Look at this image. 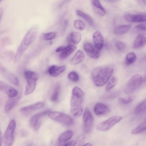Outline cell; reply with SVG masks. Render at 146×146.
Instances as JSON below:
<instances>
[{
	"label": "cell",
	"mask_w": 146,
	"mask_h": 146,
	"mask_svg": "<svg viewBox=\"0 0 146 146\" xmlns=\"http://www.w3.org/2000/svg\"><path fill=\"white\" fill-rule=\"evenodd\" d=\"M66 68V66L64 65L58 66L53 65L49 68L48 72L51 76L56 77L64 71Z\"/></svg>",
	"instance_id": "9a60e30c"
},
{
	"label": "cell",
	"mask_w": 146,
	"mask_h": 146,
	"mask_svg": "<svg viewBox=\"0 0 146 146\" xmlns=\"http://www.w3.org/2000/svg\"><path fill=\"white\" fill-rule=\"evenodd\" d=\"M73 132L71 130H67L61 134L58 139L60 144L64 143L71 138Z\"/></svg>",
	"instance_id": "603a6c76"
},
{
	"label": "cell",
	"mask_w": 146,
	"mask_h": 146,
	"mask_svg": "<svg viewBox=\"0 0 146 146\" xmlns=\"http://www.w3.org/2000/svg\"><path fill=\"white\" fill-rule=\"evenodd\" d=\"M115 46L116 48L119 50H124L126 47V45L123 42L117 41L115 43Z\"/></svg>",
	"instance_id": "8d00e7d4"
},
{
	"label": "cell",
	"mask_w": 146,
	"mask_h": 146,
	"mask_svg": "<svg viewBox=\"0 0 146 146\" xmlns=\"http://www.w3.org/2000/svg\"><path fill=\"white\" fill-rule=\"evenodd\" d=\"M50 111V110H46L37 113L31 117L29 121V123L34 130L36 131L38 129L41 123V118Z\"/></svg>",
	"instance_id": "30bf717a"
},
{
	"label": "cell",
	"mask_w": 146,
	"mask_h": 146,
	"mask_svg": "<svg viewBox=\"0 0 146 146\" xmlns=\"http://www.w3.org/2000/svg\"><path fill=\"white\" fill-rule=\"evenodd\" d=\"M76 141L75 140L71 141L65 144L64 146H75Z\"/></svg>",
	"instance_id": "ab89813d"
},
{
	"label": "cell",
	"mask_w": 146,
	"mask_h": 146,
	"mask_svg": "<svg viewBox=\"0 0 146 146\" xmlns=\"http://www.w3.org/2000/svg\"><path fill=\"white\" fill-rule=\"evenodd\" d=\"M60 89V86L59 85H56L54 88L53 92L51 97V100L53 102H56L57 100Z\"/></svg>",
	"instance_id": "1f68e13d"
},
{
	"label": "cell",
	"mask_w": 146,
	"mask_h": 146,
	"mask_svg": "<svg viewBox=\"0 0 146 146\" xmlns=\"http://www.w3.org/2000/svg\"><path fill=\"white\" fill-rule=\"evenodd\" d=\"M6 72L7 70L5 68L0 64V74L4 75Z\"/></svg>",
	"instance_id": "60d3db41"
},
{
	"label": "cell",
	"mask_w": 146,
	"mask_h": 146,
	"mask_svg": "<svg viewBox=\"0 0 146 146\" xmlns=\"http://www.w3.org/2000/svg\"><path fill=\"white\" fill-rule=\"evenodd\" d=\"M143 81L141 76L136 74L133 75L127 82L124 89L126 94H131L135 91L141 86Z\"/></svg>",
	"instance_id": "5b68a950"
},
{
	"label": "cell",
	"mask_w": 146,
	"mask_h": 146,
	"mask_svg": "<svg viewBox=\"0 0 146 146\" xmlns=\"http://www.w3.org/2000/svg\"><path fill=\"white\" fill-rule=\"evenodd\" d=\"M134 98L132 97H129L127 98H119V103L122 104H127L131 102L134 100Z\"/></svg>",
	"instance_id": "d590c367"
},
{
	"label": "cell",
	"mask_w": 146,
	"mask_h": 146,
	"mask_svg": "<svg viewBox=\"0 0 146 146\" xmlns=\"http://www.w3.org/2000/svg\"><path fill=\"white\" fill-rule=\"evenodd\" d=\"M136 56L135 53L130 52L127 54L126 56L125 63L127 65L133 64L135 61Z\"/></svg>",
	"instance_id": "83f0119b"
},
{
	"label": "cell",
	"mask_w": 146,
	"mask_h": 146,
	"mask_svg": "<svg viewBox=\"0 0 146 146\" xmlns=\"http://www.w3.org/2000/svg\"><path fill=\"white\" fill-rule=\"evenodd\" d=\"M44 104L43 102H39L30 106L23 107L20 109L21 112H25L41 109L43 108Z\"/></svg>",
	"instance_id": "7402d4cb"
},
{
	"label": "cell",
	"mask_w": 146,
	"mask_h": 146,
	"mask_svg": "<svg viewBox=\"0 0 146 146\" xmlns=\"http://www.w3.org/2000/svg\"><path fill=\"white\" fill-rule=\"evenodd\" d=\"M25 76L27 81L25 94L27 95L31 94L34 91L38 76L35 72L29 70L25 72Z\"/></svg>",
	"instance_id": "277c9868"
},
{
	"label": "cell",
	"mask_w": 146,
	"mask_h": 146,
	"mask_svg": "<svg viewBox=\"0 0 146 146\" xmlns=\"http://www.w3.org/2000/svg\"><path fill=\"white\" fill-rule=\"evenodd\" d=\"M83 122L85 132L87 133H89L92 128L94 119L91 111L88 108L85 109L84 112Z\"/></svg>",
	"instance_id": "9c48e42d"
},
{
	"label": "cell",
	"mask_w": 146,
	"mask_h": 146,
	"mask_svg": "<svg viewBox=\"0 0 146 146\" xmlns=\"http://www.w3.org/2000/svg\"><path fill=\"white\" fill-rule=\"evenodd\" d=\"M110 110L109 107L107 105L102 103L96 104L94 108V111L98 115H104L108 113Z\"/></svg>",
	"instance_id": "4fadbf2b"
},
{
	"label": "cell",
	"mask_w": 146,
	"mask_h": 146,
	"mask_svg": "<svg viewBox=\"0 0 146 146\" xmlns=\"http://www.w3.org/2000/svg\"><path fill=\"white\" fill-rule=\"evenodd\" d=\"M38 30L37 26H34L26 34L16 52L14 60L15 63L18 62L29 46L35 40L37 35Z\"/></svg>",
	"instance_id": "3957f363"
},
{
	"label": "cell",
	"mask_w": 146,
	"mask_h": 146,
	"mask_svg": "<svg viewBox=\"0 0 146 146\" xmlns=\"http://www.w3.org/2000/svg\"><path fill=\"white\" fill-rule=\"evenodd\" d=\"M82 146H93V145L91 143H87L83 145Z\"/></svg>",
	"instance_id": "f6af8a7d"
},
{
	"label": "cell",
	"mask_w": 146,
	"mask_h": 146,
	"mask_svg": "<svg viewBox=\"0 0 146 146\" xmlns=\"http://www.w3.org/2000/svg\"><path fill=\"white\" fill-rule=\"evenodd\" d=\"M48 115V117L52 120L66 125H70L73 123V120L70 116L62 112L50 111Z\"/></svg>",
	"instance_id": "52a82bcc"
},
{
	"label": "cell",
	"mask_w": 146,
	"mask_h": 146,
	"mask_svg": "<svg viewBox=\"0 0 146 146\" xmlns=\"http://www.w3.org/2000/svg\"><path fill=\"white\" fill-rule=\"evenodd\" d=\"M20 97V96L9 98L6 103L5 110L6 112L7 113L10 111L16 105L18 102Z\"/></svg>",
	"instance_id": "2e32d148"
},
{
	"label": "cell",
	"mask_w": 146,
	"mask_h": 146,
	"mask_svg": "<svg viewBox=\"0 0 146 146\" xmlns=\"http://www.w3.org/2000/svg\"><path fill=\"white\" fill-rule=\"evenodd\" d=\"M4 75L7 79L13 84L16 86L19 85V79L15 74L11 73H6Z\"/></svg>",
	"instance_id": "484cf974"
},
{
	"label": "cell",
	"mask_w": 146,
	"mask_h": 146,
	"mask_svg": "<svg viewBox=\"0 0 146 146\" xmlns=\"http://www.w3.org/2000/svg\"><path fill=\"white\" fill-rule=\"evenodd\" d=\"M146 129V123H141L136 127L134 128L131 131V133L135 134L140 133L145 131Z\"/></svg>",
	"instance_id": "f546056e"
},
{
	"label": "cell",
	"mask_w": 146,
	"mask_h": 146,
	"mask_svg": "<svg viewBox=\"0 0 146 146\" xmlns=\"http://www.w3.org/2000/svg\"><path fill=\"white\" fill-rule=\"evenodd\" d=\"M146 44V37L142 34H139L137 36L134 42L133 48H138L144 46Z\"/></svg>",
	"instance_id": "ffe728a7"
},
{
	"label": "cell",
	"mask_w": 146,
	"mask_h": 146,
	"mask_svg": "<svg viewBox=\"0 0 146 146\" xmlns=\"http://www.w3.org/2000/svg\"><path fill=\"white\" fill-rule=\"evenodd\" d=\"M131 27V26L130 25H120L114 28L113 32L114 34L118 35L124 34L127 33Z\"/></svg>",
	"instance_id": "44dd1931"
},
{
	"label": "cell",
	"mask_w": 146,
	"mask_h": 146,
	"mask_svg": "<svg viewBox=\"0 0 146 146\" xmlns=\"http://www.w3.org/2000/svg\"><path fill=\"white\" fill-rule=\"evenodd\" d=\"M146 99H145L136 107L134 110L135 113L136 115H139L144 113L146 110Z\"/></svg>",
	"instance_id": "d4e9b609"
},
{
	"label": "cell",
	"mask_w": 146,
	"mask_h": 146,
	"mask_svg": "<svg viewBox=\"0 0 146 146\" xmlns=\"http://www.w3.org/2000/svg\"><path fill=\"white\" fill-rule=\"evenodd\" d=\"M55 32H50L44 33L42 35V38L45 40H52L55 38L56 36Z\"/></svg>",
	"instance_id": "836d02e7"
},
{
	"label": "cell",
	"mask_w": 146,
	"mask_h": 146,
	"mask_svg": "<svg viewBox=\"0 0 146 146\" xmlns=\"http://www.w3.org/2000/svg\"><path fill=\"white\" fill-rule=\"evenodd\" d=\"M82 38L81 34L77 31L72 32L70 35V38L72 42L74 44H77L80 41Z\"/></svg>",
	"instance_id": "cb8c5ba5"
},
{
	"label": "cell",
	"mask_w": 146,
	"mask_h": 146,
	"mask_svg": "<svg viewBox=\"0 0 146 146\" xmlns=\"http://www.w3.org/2000/svg\"><path fill=\"white\" fill-rule=\"evenodd\" d=\"M74 26L77 30L81 31L85 29L86 27V25L82 21L76 20L74 22Z\"/></svg>",
	"instance_id": "4dcf8cb0"
},
{
	"label": "cell",
	"mask_w": 146,
	"mask_h": 146,
	"mask_svg": "<svg viewBox=\"0 0 146 146\" xmlns=\"http://www.w3.org/2000/svg\"><path fill=\"white\" fill-rule=\"evenodd\" d=\"M93 39L95 47L98 50H101L104 43V38L101 33L99 31H95L93 34Z\"/></svg>",
	"instance_id": "5bb4252c"
},
{
	"label": "cell",
	"mask_w": 146,
	"mask_h": 146,
	"mask_svg": "<svg viewBox=\"0 0 146 146\" xmlns=\"http://www.w3.org/2000/svg\"><path fill=\"white\" fill-rule=\"evenodd\" d=\"M84 97L83 92L80 88L75 86L73 89L70 102V112L74 117H79L82 113V104Z\"/></svg>",
	"instance_id": "6da1fadb"
},
{
	"label": "cell",
	"mask_w": 146,
	"mask_h": 146,
	"mask_svg": "<svg viewBox=\"0 0 146 146\" xmlns=\"http://www.w3.org/2000/svg\"><path fill=\"white\" fill-rule=\"evenodd\" d=\"M113 71V68L109 66L100 67L94 69L91 74L94 84L98 86L104 85L111 76Z\"/></svg>",
	"instance_id": "7a4b0ae2"
},
{
	"label": "cell",
	"mask_w": 146,
	"mask_h": 146,
	"mask_svg": "<svg viewBox=\"0 0 146 146\" xmlns=\"http://www.w3.org/2000/svg\"><path fill=\"white\" fill-rule=\"evenodd\" d=\"M16 125L14 119H12L10 122L3 137V142L5 146H11L13 144Z\"/></svg>",
	"instance_id": "8992f818"
},
{
	"label": "cell",
	"mask_w": 146,
	"mask_h": 146,
	"mask_svg": "<svg viewBox=\"0 0 146 146\" xmlns=\"http://www.w3.org/2000/svg\"><path fill=\"white\" fill-rule=\"evenodd\" d=\"M91 3L94 10L98 14L101 16H103L105 15L106 10L99 1L92 0Z\"/></svg>",
	"instance_id": "ac0fdd59"
},
{
	"label": "cell",
	"mask_w": 146,
	"mask_h": 146,
	"mask_svg": "<svg viewBox=\"0 0 146 146\" xmlns=\"http://www.w3.org/2000/svg\"><path fill=\"white\" fill-rule=\"evenodd\" d=\"M118 79L115 76H112L110 79L106 87L107 91H109L112 89L116 85L117 83Z\"/></svg>",
	"instance_id": "f1b7e54d"
},
{
	"label": "cell",
	"mask_w": 146,
	"mask_h": 146,
	"mask_svg": "<svg viewBox=\"0 0 146 146\" xmlns=\"http://www.w3.org/2000/svg\"><path fill=\"white\" fill-rule=\"evenodd\" d=\"M124 18L127 21L129 22L139 23L146 21V16L144 14H127L124 15Z\"/></svg>",
	"instance_id": "7c38bea8"
},
{
	"label": "cell",
	"mask_w": 146,
	"mask_h": 146,
	"mask_svg": "<svg viewBox=\"0 0 146 146\" xmlns=\"http://www.w3.org/2000/svg\"><path fill=\"white\" fill-rule=\"evenodd\" d=\"M1 0H0V2H1Z\"/></svg>",
	"instance_id": "bcb514c9"
},
{
	"label": "cell",
	"mask_w": 146,
	"mask_h": 146,
	"mask_svg": "<svg viewBox=\"0 0 146 146\" xmlns=\"http://www.w3.org/2000/svg\"><path fill=\"white\" fill-rule=\"evenodd\" d=\"M2 136L1 132L0 129V146H1L2 143Z\"/></svg>",
	"instance_id": "ee69618b"
},
{
	"label": "cell",
	"mask_w": 146,
	"mask_h": 146,
	"mask_svg": "<svg viewBox=\"0 0 146 146\" xmlns=\"http://www.w3.org/2000/svg\"><path fill=\"white\" fill-rule=\"evenodd\" d=\"M3 10L2 8H0V23L3 17Z\"/></svg>",
	"instance_id": "7bdbcfd3"
},
{
	"label": "cell",
	"mask_w": 146,
	"mask_h": 146,
	"mask_svg": "<svg viewBox=\"0 0 146 146\" xmlns=\"http://www.w3.org/2000/svg\"><path fill=\"white\" fill-rule=\"evenodd\" d=\"M122 119V117L120 116H112L100 123L97 125L96 129L98 131H101L108 130L120 121Z\"/></svg>",
	"instance_id": "ba28073f"
},
{
	"label": "cell",
	"mask_w": 146,
	"mask_h": 146,
	"mask_svg": "<svg viewBox=\"0 0 146 146\" xmlns=\"http://www.w3.org/2000/svg\"><path fill=\"white\" fill-rule=\"evenodd\" d=\"M83 47L87 54L90 57L97 59L100 57V53L92 44L86 42L84 44Z\"/></svg>",
	"instance_id": "8fae6325"
},
{
	"label": "cell",
	"mask_w": 146,
	"mask_h": 146,
	"mask_svg": "<svg viewBox=\"0 0 146 146\" xmlns=\"http://www.w3.org/2000/svg\"><path fill=\"white\" fill-rule=\"evenodd\" d=\"M85 55L83 52L80 50H78L70 61L72 64L76 65L82 62L84 60Z\"/></svg>",
	"instance_id": "d6986e66"
},
{
	"label": "cell",
	"mask_w": 146,
	"mask_h": 146,
	"mask_svg": "<svg viewBox=\"0 0 146 146\" xmlns=\"http://www.w3.org/2000/svg\"><path fill=\"white\" fill-rule=\"evenodd\" d=\"M64 46H61L57 48L56 50L55 51L56 52H59L62 51L64 48Z\"/></svg>",
	"instance_id": "b9f144b4"
},
{
	"label": "cell",
	"mask_w": 146,
	"mask_h": 146,
	"mask_svg": "<svg viewBox=\"0 0 146 146\" xmlns=\"http://www.w3.org/2000/svg\"><path fill=\"white\" fill-rule=\"evenodd\" d=\"M76 12L77 14L84 19L91 26L93 25V20L90 16L79 10H77Z\"/></svg>",
	"instance_id": "4316f807"
},
{
	"label": "cell",
	"mask_w": 146,
	"mask_h": 146,
	"mask_svg": "<svg viewBox=\"0 0 146 146\" xmlns=\"http://www.w3.org/2000/svg\"><path fill=\"white\" fill-rule=\"evenodd\" d=\"M6 91L7 94L9 98L15 97L18 95V93L17 90L9 86L7 90Z\"/></svg>",
	"instance_id": "d6a6232c"
},
{
	"label": "cell",
	"mask_w": 146,
	"mask_h": 146,
	"mask_svg": "<svg viewBox=\"0 0 146 146\" xmlns=\"http://www.w3.org/2000/svg\"><path fill=\"white\" fill-rule=\"evenodd\" d=\"M68 77L70 80L73 82H77L79 79V76L78 74L74 71L71 72L69 73Z\"/></svg>",
	"instance_id": "e575fe53"
},
{
	"label": "cell",
	"mask_w": 146,
	"mask_h": 146,
	"mask_svg": "<svg viewBox=\"0 0 146 146\" xmlns=\"http://www.w3.org/2000/svg\"><path fill=\"white\" fill-rule=\"evenodd\" d=\"M135 28L140 30L145 31L146 30V24L145 23H143L139 24L136 26Z\"/></svg>",
	"instance_id": "f35d334b"
},
{
	"label": "cell",
	"mask_w": 146,
	"mask_h": 146,
	"mask_svg": "<svg viewBox=\"0 0 146 146\" xmlns=\"http://www.w3.org/2000/svg\"><path fill=\"white\" fill-rule=\"evenodd\" d=\"M76 48V46L74 44H70L65 47L60 54V58L63 59L67 58L72 54Z\"/></svg>",
	"instance_id": "e0dca14e"
},
{
	"label": "cell",
	"mask_w": 146,
	"mask_h": 146,
	"mask_svg": "<svg viewBox=\"0 0 146 146\" xmlns=\"http://www.w3.org/2000/svg\"><path fill=\"white\" fill-rule=\"evenodd\" d=\"M9 86L6 83L0 80V91L6 90Z\"/></svg>",
	"instance_id": "74e56055"
}]
</instances>
